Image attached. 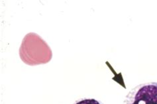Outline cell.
Listing matches in <instances>:
<instances>
[{"label":"cell","instance_id":"1","mask_svg":"<svg viewBox=\"0 0 157 104\" xmlns=\"http://www.w3.org/2000/svg\"><path fill=\"white\" fill-rule=\"evenodd\" d=\"M123 104H157V82L135 87L127 94Z\"/></svg>","mask_w":157,"mask_h":104},{"label":"cell","instance_id":"2","mask_svg":"<svg viewBox=\"0 0 157 104\" xmlns=\"http://www.w3.org/2000/svg\"><path fill=\"white\" fill-rule=\"evenodd\" d=\"M73 104H104L101 102L94 98H81L76 101Z\"/></svg>","mask_w":157,"mask_h":104}]
</instances>
